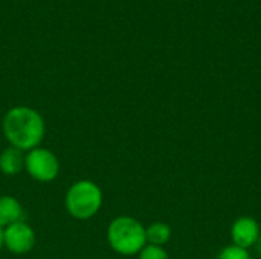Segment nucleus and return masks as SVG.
Segmentation results:
<instances>
[{"mask_svg":"<svg viewBox=\"0 0 261 259\" xmlns=\"http://www.w3.org/2000/svg\"><path fill=\"white\" fill-rule=\"evenodd\" d=\"M3 133L11 147L31 151L43 140L44 121L37 110L18 105L6 111L3 118Z\"/></svg>","mask_w":261,"mask_h":259,"instance_id":"1","label":"nucleus"},{"mask_svg":"<svg viewBox=\"0 0 261 259\" xmlns=\"http://www.w3.org/2000/svg\"><path fill=\"white\" fill-rule=\"evenodd\" d=\"M107 240L110 247L125 256L139 253L147 246V234L142 223L133 217H118L107 229Z\"/></svg>","mask_w":261,"mask_h":259,"instance_id":"2","label":"nucleus"},{"mask_svg":"<svg viewBox=\"0 0 261 259\" xmlns=\"http://www.w3.org/2000/svg\"><path fill=\"white\" fill-rule=\"evenodd\" d=\"M102 205V192L99 186L90 180H80L73 183L66 194L67 212L76 220H89Z\"/></svg>","mask_w":261,"mask_h":259,"instance_id":"3","label":"nucleus"},{"mask_svg":"<svg viewBox=\"0 0 261 259\" xmlns=\"http://www.w3.org/2000/svg\"><path fill=\"white\" fill-rule=\"evenodd\" d=\"M24 168L32 179L38 182H52L60 172V162L52 151L37 147L26 154Z\"/></svg>","mask_w":261,"mask_h":259,"instance_id":"4","label":"nucleus"},{"mask_svg":"<svg viewBox=\"0 0 261 259\" xmlns=\"http://www.w3.org/2000/svg\"><path fill=\"white\" fill-rule=\"evenodd\" d=\"M3 246L15 255L28 253L35 246V232L24 221L14 223L3 229Z\"/></svg>","mask_w":261,"mask_h":259,"instance_id":"5","label":"nucleus"},{"mask_svg":"<svg viewBox=\"0 0 261 259\" xmlns=\"http://www.w3.org/2000/svg\"><path fill=\"white\" fill-rule=\"evenodd\" d=\"M260 235V224L252 217H240L234 221V224L231 227L232 244L239 246L242 249H246V250L257 244Z\"/></svg>","mask_w":261,"mask_h":259,"instance_id":"6","label":"nucleus"},{"mask_svg":"<svg viewBox=\"0 0 261 259\" xmlns=\"http://www.w3.org/2000/svg\"><path fill=\"white\" fill-rule=\"evenodd\" d=\"M18 221H24V211L20 202L11 195L0 197V227H8Z\"/></svg>","mask_w":261,"mask_h":259,"instance_id":"7","label":"nucleus"},{"mask_svg":"<svg viewBox=\"0 0 261 259\" xmlns=\"http://www.w3.org/2000/svg\"><path fill=\"white\" fill-rule=\"evenodd\" d=\"M23 153L24 151L15 147L5 148L0 154V171L5 176H17L18 172H21L26 160V156Z\"/></svg>","mask_w":261,"mask_h":259,"instance_id":"8","label":"nucleus"},{"mask_svg":"<svg viewBox=\"0 0 261 259\" xmlns=\"http://www.w3.org/2000/svg\"><path fill=\"white\" fill-rule=\"evenodd\" d=\"M145 234H147V243L151 246L164 247L171 240V227L162 221H156V223L150 224L145 229Z\"/></svg>","mask_w":261,"mask_h":259,"instance_id":"9","label":"nucleus"},{"mask_svg":"<svg viewBox=\"0 0 261 259\" xmlns=\"http://www.w3.org/2000/svg\"><path fill=\"white\" fill-rule=\"evenodd\" d=\"M216 259H251V256L246 249L231 244V246H226L225 249H222Z\"/></svg>","mask_w":261,"mask_h":259,"instance_id":"10","label":"nucleus"},{"mask_svg":"<svg viewBox=\"0 0 261 259\" xmlns=\"http://www.w3.org/2000/svg\"><path fill=\"white\" fill-rule=\"evenodd\" d=\"M139 259H170V256L164 247L148 244L139 252Z\"/></svg>","mask_w":261,"mask_h":259,"instance_id":"11","label":"nucleus"},{"mask_svg":"<svg viewBox=\"0 0 261 259\" xmlns=\"http://www.w3.org/2000/svg\"><path fill=\"white\" fill-rule=\"evenodd\" d=\"M255 246H257L258 255H260V256H261V235H260V238H258V241H257V244H255Z\"/></svg>","mask_w":261,"mask_h":259,"instance_id":"12","label":"nucleus"},{"mask_svg":"<svg viewBox=\"0 0 261 259\" xmlns=\"http://www.w3.org/2000/svg\"><path fill=\"white\" fill-rule=\"evenodd\" d=\"M3 246V227H0V249Z\"/></svg>","mask_w":261,"mask_h":259,"instance_id":"13","label":"nucleus"}]
</instances>
